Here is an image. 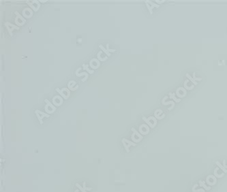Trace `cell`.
<instances>
[{
    "label": "cell",
    "mask_w": 227,
    "mask_h": 192,
    "mask_svg": "<svg viewBox=\"0 0 227 192\" xmlns=\"http://www.w3.org/2000/svg\"><path fill=\"white\" fill-rule=\"evenodd\" d=\"M15 15H16V18H15V23H16V25L18 27L23 26L24 24L26 23L25 18L24 17H23V16H22L18 12H17V11L15 12Z\"/></svg>",
    "instance_id": "cell-1"
},
{
    "label": "cell",
    "mask_w": 227,
    "mask_h": 192,
    "mask_svg": "<svg viewBox=\"0 0 227 192\" xmlns=\"http://www.w3.org/2000/svg\"><path fill=\"white\" fill-rule=\"evenodd\" d=\"M56 91H57L59 94H60V96L64 98V99H68L70 96V91L69 89L66 88H63L61 89H59V88H56Z\"/></svg>",
    "instance_id": "cell-2"
},
{
    "label": "cell",
    "mask_w": 227,
    "mask_h": 192,
    "mask_svg": "<svg viewBox=\"0 0 227 192\" xmlns=\"http://www.w3.org/2000/svg\"><path fill=\"white\" fill-rule=\"evenodd\" d=\"M44 102L47 103V105L45 106V108H44L46 112H47V113L49 114L53 113L56 111V107L54 106V104H52L51 102L49 101L47 99H44Z\"/></svg>",
    "instance_id": "cell-3"
},
{
    "label": "cell",
    "mask_w": 227,
    "mask_h": 192,
    "mask_svg": "<svg viewBox=\"0 0 227 192\" xmlns=\"http://www.w3.org/2000/svg\"><path fill=\"white\" fill-rule=\"evenodd\" d=\"M4 25H5V27H6L7 30L8 31L9 34L11 35V36L12 35V32H13L15 29H17V30H18V29H19V27L16 25H14V24L10 23H9V22H6V23H4Z\"/></svg>",
    "instance_id": "cell-4"
},
{
    "label": "cell",
    "mask_w": 227,
    "mask_h": 192,
    "mask_svg": "<svg viewBox=\"0 0 227 192\" xmlns=\"http://www.w3.org/2000/svg\"><path fill=\"white\" fill-rule=\"evenodd\" d=\"M27 3L29 5V6L32 9L34 10V11L37 12L39 8H40V2L38 1H27Z\"/></svg>",
    "instance_id": "cell-5"
},
{
    "label": "cell",
    "mask_w": 227,
    "mask_h": 192,
    "mask_svg": "<svg viewBox=\"0 0 227 192\" xmlns=\"http://www.w3.org/2000/svg\"><path fill=\"white\" fill-rule=\"evenodd\" d=\"M35 113L36 114V116H37V118L39 120V121H40V124H42L43 122H42V119L44 118V117H49V115L48 114L45 113L44 112H42L41 111H39V110H35Z\"/></svg>",
    "instance_id": "cell-6"
},
{
    "label": "cell",
    "mask_w": 227,
    "mask_h": 192,
    "mask_svg": "<svg viewBox=\"0 0 227 192\" xmlns=\"http://www.w3.org/2000/svg\"><path fill=\"white\" fill-rule=\"evenodd\" d=\"M145 3L146 6H147V8L149 10V12H150L151 15H152V13H153V11H152L153 9L154 8H158L160 6V5L156 4L154 2H153L152 1H145Z\"/></svg>",
    "instance_id": "cell-7"
},
{
    "label": "cell",
    "mask_w": 227,
    "mask_h": 192,
    "mask_svg": "<svg viewBox=\"0 0 227 192\" xmlns=\"http://www.w3.org/2000/svg\"><path fill=\"white\" fill-rule=\"evenodd\" d=\"M132 131H133V134L132 135V140H134L135 143H138L139 141H140L143 138V137L140 135L139 133H138L136 131V129L134 128H132Z\"/></svg>",
    "instance_id": "cell-8"
},
{
    "label": "cell",
    "mask_w": 227,
    "mask_h": 192,
    "mask_svg": "<svg viewBox=\"0 0 227 192\" xmlns=\"http://www.w3.org/2000/svg\"><path fill=\"white\" fill-rule=\"evenodd\" d=\"M122 142L124 148H125V149L126 150V151L127 152H129V149H128V148H130V146L137 145V144H136V143L130 142V140H127V139H125V138H123L122 140Z\"/></svg>",
    "instance_id": "cell-9"
},
{
    "label": "cell",
    "mask_w": 227,
    "mask_h": 192,
    "mask_svg": "<svg viewBox=\"0 0 227 192\" xmlns=\"http://www.w3.org/2000/svg\"><path fill=\"white\" fill-rule=\"evenodd\" d=\"M63 103V98L61 96H55L52 98V104L56 106H59Z\"/></svg>",
    "instance_id": "cell-10"
},
{
    "label": "cell",
    "mask_w": 227,
    "mask_h": 192,
    "mask_svg": "<svg viewBox=\"0 0 227 192\" xmlns=\"http://www.w3.org/2000/svg\"><path fill=\"white\" fill-rule=\"evenodd\" d=\"M23 16L25 18H30L32 16V15H33V12H32V9L29 8H26L23 9Z\"/></svg>",
    "instance_id": "cell-11"
},
{
    "label": "cell",
    "mask_w": 227,
    "mask_h": 192,
    "mask_svg": "<svg viewBox=\"0 0 227 192\" xmlns=\"http://www.w3.org/2000/svg\"><path fill=\"white\" fill-rule=\"evenodd\" d=\"M186 95V90L185 88L179 87L176 90V96H177L179 97H183Z\"/></svg>",
    "instance_id": "cell-12"
},
{
    "label": "cell",
    "mask_w": 227,
    "mask_h": 192,
    "mask_svg": "<svg viewBox=\"0 0 227 192\" xmlns=\"http://www.w3.org/2000/svg\"><path fill=\"white\" fill-rule=\"evenodd\" d=\"M68 89L71 91H76L79 88V85L76 84V82L74 80H70L68 83Z\"/></svg>",
    "instance_id": "cell-13"
},
{
    "label": "cell",
    "mask_w": 227,
    "mask_h": 192,
    "mask_svg": "<svg viewBox=\"0 0 227 192\" xmlns=\"http://www.w3.org/2000/svg\"><path fill=\"white\" fill-rule=\"evenodd\" d=\"M89 64H90V67L92 69H98L100 66V62L97 59H92Z\"/></svg>",
    "instance_id": "cell-14"
},
{
    "label": "cell",
    "mask_w": 227,
    "mask_h": 192,
    "mask_svg": "<svg viewBox=\"0 0 227 192\" xmlns=\"http://www.w3.org/2000/svg\"><path fill=\"white\" fill-rule=\"evenodd\" d=\"M143 119L145 121H146L147 123H148L149 125L151 126V128H154V127H153V125H152V124H151L152 121H156V120L155 119L154 117H152V116H151V117H149V118H147V119L146 117H145V116H143Z\"/></svg>",
    "instance_id": "cell-15"
},
{
    "label": "cell",
    "mask_w": 227,
    "mask_h": 192,
    "mask_svg": "<svg viewBox=\"0 0 227 192\" xmlns=\"http://www.w3.org/2000/svg\"><path fill=\"white\" fill-rule=\"evenodd\" d=\"M169 97H170V98H171V99H173L175 102H181V99H179V98H177V97H176V93H169Z\"/></svg>",
    "instance_id": "cell-16"
},
{
    "label": "cell",
    "mask_w": 227,
    "mask_h": 192,
    "mask_svg": "<svg viewBox=\"0 0 227 192\" xmlns=\"http://www.w3.org/2000/svg\"><path fill=\"white\" fill-rule=\"evenodd\" d=\"M162 104L163 105H164V106H166V105H169V104L171 105V107L169 108V111L172 110V109L173 108V107H174V106H175V102H173V101H169V102H162Z\"/></svg>",
    "instance_id": "cell-17"
},
{
    "label": "cell",
    "mask_w": 227,
    "mask_h": 192,
    "mask_svg": "<svg viewBox=\"0 0 227 192\" xmlns=\"http://www.w3.org/2000/svg\"><path fill=\"white\" fill-rule=\"evenodd\" d=\"M76 75L77 76H83V75H85V79H82V81L83 82L85 81V80H86L88 78V74L87 72H83V73H80V74H79V73L76 72Z\"/></svg>",
    "instance_id": "cell-18"
},
{
    "label": "cell",
    "mask_w": 227,
    "mask_h": 192,
    "mask_svg": "<svg viewBox=\"0 0 227 192\" xmlns=\"http://www.w3.org/2000/svg\"><path fill=\"white\" fill-rule=\"evenodd\" d=\"M99 47L100 48H101V50H102V51L105 52V54L108 56V57H110V56H111V52H108V51L107 50V49H106V48H105V47H103L102 45H99Z\"/></svg>",
    "instance_id": "cell-19"
},
{
    "label": "cell",
    "mask_w": 227,
    "mask_h": 192,
    "mask_svg": "<svg viewBox=\"0 0 227 192\" xmlns=\"http://www.w3.org/2000/svg\"><path fill=\"white\" fill-rule=\"evenodd\" d=\"M83 69L85 70H86V71H87L88 73H89V74H93V70H91L89 68V66H88V65H86V64H83Z\"/></svg>",
    "instance_id": "cell-20"
},
{
    "label": "cell",
    "mask_w": 227,
    "mask_h": 192,
    "mask_svg": "<svg viewBox=\"0 0 227 192\" xmlns=\"http://www.w3.org/2000/svg\"><path fill=\"white\" fill-rule=\"evenodd\" d=\"M101 53H102V51H101V50L98 53V59H99L100 61H105V60L107 59L108 57H102V56H101Z\"/></svg>",
    "instance_id": "cell-21"
},
{
    "label": "cell",
    "mask_w": 227,
    "mask_h": 192,
    "mask_svg": "<svg viewBox=\"0 0 227 192\" xmlns=\"http://www.w3.org/2000/svg\"><path fill=\"white\" fill-rule=\"evenodd\" d=\"M186 77L188 78V79L191 80V82H192V83H193V84H194V85H196V84H198V83H197V82L195 80L193 79V78H192V77L190 76V75L189 74H188V73H187L186 74Z\"/></svg>",
    "instance_id": "cell-22"
},
{
    "label": "cell",
    "mask_w": 227,
    "mask_h": 192,
    "mask_svg": "<svg viewBox=\"0 0 227 192\" xmlns=\"http://www.w3.org/2000/svg\"><path fill=\"white\" fill-rule=\"evenodd\" d=\"M156 111H157V112H158V114L156 113V112H155V113H154L155 116L157 117L158 119H161V118H160V113H162V110H160V109H157V110H156Z\"/></svg>",
    "instance_id": "cell-23"
},
{
    "label": "cell",
    "mask_w": 227,
    "mask_h": 192,
    "mask_svg": "<svg viewBox=\"0 0 227 192\" xmlns=\"http://www.w3.org/2000/svg\"><path fill=\"white\" fill-rule=\"evenodd\" d=\"M106 49H107V50L109 52H113L115 51V49H110V48H109V44H106Z\"/></svg>",
    "instance_id": "cell-24"
},
{
    "label": "cell",
    "mask_w": 227,
    "mask_h": 192,
    "mask_svg": "<svg viewBox=\"0 0 227 192\" xmlns=\"http://www.w3.org/2000/svg\"><path fill=\"white\" fill-rule=\"evenodd\" d=\"M195 75L196 73L193 72V79H194L195 80H202V79H201V78H196Z\"/></svg>",
    "instance_id": "cell-25"
},
{
    "label": "cell",
    "mask_w": 227,
    "mask_h": 192,
    "mask_svg": "<svg viewBox=\"0 0 227 192\" xmlns=\"http://www.w3.org/2000/svg\"><path fill=\"white\" fill-rule=\"evenodd\" d=\"M76 186L78 187H79V189H81V191H82V192H86V191H85V190H84V189H83V188H81V187L80 186V185H79V184H76Z\"/></svg>",
    "instance_id": "cell-26"
},
{
    "label": "cell",
    "mask_w": 227,
    "mask_h": 192,
    "mask_svg": "<svg viewBox=\"0 0 227 192\" xmlns=\"http://www.w3.org/2000/svg\"><path fill=\"white\" fill-rule=\"evenodd\" d=\"M164 1H156V2L157 3H163Z\"/></svg>",
    "instance_id": "cell-27"
}]
</instances>
